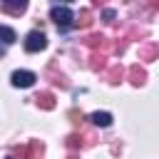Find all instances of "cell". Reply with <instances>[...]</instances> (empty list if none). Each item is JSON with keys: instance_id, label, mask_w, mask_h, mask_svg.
Segmentation results:
<instances>
[{"instance_id": "6da1fadb", "label": "cell", "mask_w": 159, "mask_h": 159, "mask_svg": "<svg viewBox=\"0 0 159 159\" xmlns=\"http://www.w3.org/2000/svg\"><path fill=\"white\" fill-rule=\"evenodd\" d=\"M50 17L55 20V25H57L60 30H67V27H72V22H75L72 10H70V7H65V5L52 7V10H50Z\"/></svg>"}, {"instance_id": "7a4b0ae2", "label": "cell", "mask_w": 159, "mask_h": 159, "mask_svg": "<svg viewBox=\"0 0 159 159\" xmlns=\"http://www.w3.org/2000/svg\"><path fill=\"white\" fill-rule=\"evenodd\" d=\"M45 47H47V37H45L40 30L27 32V37H25V50H27V52H40V50H45Z\"/></svg>"}, {"instance_id": "3957f363", "label": "cell", "mask_w": 159, "mask_h": 159, "mask_svg": "<svg viewBox=\"0 0 159 159\" xmlns=\"http://www.w3.org/2000/svg\"><path fill=\"white\" fill-rule=\"evenodd\" d=\"M10 80H12L15 87H32L37 77H35V72H30V70H15Z\"/></svg>"}, {"instance_id": "277c9868", "label": "cell", "mask_w": 159, "mask_h": 159, "mask_svg": "<svg viewBox=\"0 0 159 159\" xmlns=\"http://www.w3.org/2000/svg\"><path fill=\"white\" fill-rule=\"evenodd\" d=\"M25 7H27V0H2V10L10 12V15L25 12Z\"/></svg>"}, {"instance_id": "5b68a950", "label": "cell", "mask_w": 159, "mask_h": 159, "mask_svg": "<svg viewBox=\"0 0 159 159\" xmlns=\"http://www.w3.org/2000/svg\"><path fill=\"white\" fill-rule=\"evenodd\" d=\"M42 154H45V147H42V142H30V147H27V159H42Z\"/></svg>"}, {"instance_id": "8992f818", "label": "cell", "mask_w": 159, "mask_h": 159, "mask_svg": "<svg viewBox=\"0 0 159 159\" xmlns=\"http://www.w3.org/2000/svg\"><path fill=\"white\" fill-rule=\"evenodd\" d=\"M129 80H132V84H142L147 80V72L139 65H134V67H129Z\"/></svg>"}, {"instance_id": "52a82bcc", "label": "cell", "mask_w": 159, "mask_h": 159, "mask_svg": "<svg viewBox=\"0 0 159 159\" xmlns=\"http://www.w3.org/2000/svg\"><path fill=\"white\" fill-rule=\"evenodd\" d=\"M35 99H37V104H40L42 109H52V107H55V94H52V92H42V94H37Z\"/></svg>"}, {"instance_id": "ba28073f", "label": "cell", "mask_w": 159, "mask_h": 159, "mask_svg": "<svg viewBox=\"0 0 159 159\" xmlns=\"http://www.w3.org/2000/svg\"><path fill=\"white\" fill-rule=\"evenodd\" d=\"M92 122H94L97 127H109V124H112V114H109V112H94V114H92Z\"/></svg>"}, {"instance_id": "9c48e42d", "label": "cell", "mask_w": 159, "mask_h": 159, "mask_svg": "<svg viewBox=\"0 0 159 159\" xmlns=\"http://www.w3.org/2000/svg\"><path fill=\"white\" fill-rule=\"evenodd\" d=\"M0 40L5 42V45H12L17 37H15V30L12 27H7V25H0Z\"/></svg>"}, {"instance_id": "30bf717a", "label": "cell", "mask_w": 159, "mask_h": 159, "mask_svg": "<svg viewBox=\"0 0 159 159\" xmlns=\"http://www.w3.org/2000/svg\"><path fill=\"white\" fill-rule=\"evenodd\" d=\"M107 42H104V37L102 35H89L87 37V47H92V50H97V47H104Z\"/></svg>"}, {"instance_id": "8fae6325", "label": "cell", "mask_w": 159, "mask_h": 159, "mask_svg": "<svg viewBox=\"0 0 159 159\" xmlns=\"http://www.w3.org/2000/svg\"><path fill=\"white\" fill-rule=\"evenodd\" d=\"M82 139H84L82 134H70V137H67V147H70V149H80V147L84 144Z\"/></svg>"}, {"instance_id": "7c38bea8", "label": "cell", "mask_w": 159, "mask_h": 159, "mask_svg": "<svg viewBox=\"0 0 159 159\" xmlns=\"http://www.w3.org/2000/svg\"><path fill=\"white\" fill-rule=\"evenodd\" d=\"M122 75H124V70H122V67H112V70H109V82H119V80H122Z\"/></svg>"}, {"instance_id": "4fadbf2b", "label": "cell", "mask_w": 159, "mask_h": 159, "mask_svg": "<svg viewBox=\"0 0 159 159\" xmlns=\"http://www.w3.org/2000/svg\"><path fill=\"white\" fill-rule=\"evenodd\" d=\"M77 22H80L82 27H89V22H92V20H89V12H87V10H82V12H80V20H77Z\"/></svg>"}, {"instance_id": "5bb4252c", "label": "cell", "mask_w": 159, "mask_h": 159, "mask_svg": "<svg viewBox=\"0 0 159 159\" xmlns=\"http://www.w3.org/2000/svg\"><path fill=\"white\" fill-rule=\"evenodd\" d=\"M154 55H157V47H147V50L142 52V57H144V60H152Z\"/></svg>"}, {"instance_id": "9a60e30c", "label": "cell", "mask_w": 159, "mask_h": 159, "mask_svg": "<svg viewBox=\"0 0 159 159\" xmlns=\"http://www.w3.org/2000/svg\"><path fill=\"white\" fill-rule=\"evenodd\" d=\"M104 20L112 22V20H114V10H104Z\"/></svg>"}, {"instance_id": "2e32d148", "label": "cell", "mask_w": 159, "mask_h": 159, "mask_svg": "<svg viewBox=\"0 0 159 159\" xmlns=\"http://www.w3.org/2000/svg\"><path fill=\"white\" fill-rule=\"evenodd\" d=\"M67 159H77V154H70V157H67Z\"/></svg>"}, {"instance_id": "e0dca14e", "label": "cell", "mask_w": 159, "mask_h": 159, "mask_svg": "<svg viewBox=\"0 0 159 159\" xmlns=\"http://www.w3.org/2000/svg\"><path fill=\"white\" fill-rule=\"evenodd\" d=\"M7 159H17V157H7Z\"/></svg>"}]
</instances>
